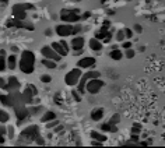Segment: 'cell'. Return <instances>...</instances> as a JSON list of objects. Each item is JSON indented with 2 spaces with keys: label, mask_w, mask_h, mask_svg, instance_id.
Here are the masks:
<instances>
[{
  "label": "cell",
  "mask_w": 165,
  "mask_h": 148,
  "mask_svg": "<svg viewBox=\"0 0 165 148\" xmlns=\"http://www.w3.org/2000/svg\"><path fill=\"white\" fill-rule=\"evenodd\" d=\"M35 53L32 50H22L18 60V69L24 74H32L35 71Z\"/></svg>",
  "instance_id": "6da1fadb"
},
{
  "label": "cell",
  "mask_w": 165,
  "mask_h": 148,
  "mask_svg": "<svg viewBox=\"0 0 165 148\" xmlns=\"http://www.w3.org/2000/svg\"><path fill=\"white\" fill-rule=\"evenodd\" d=\"M60 20L67 24H76L81 21V10L80 9H63L60 10Z\"/></svg>",
  "instance_id": "7a4b0ae2"
},
{
  "label": "cell",
  "mask_w": 165,
  "mask_h": 148,
  "mask_svg": "<svg viewBox=\"0 0 165 148\" xmlns=\"http://www.w3.org/2000/svg\"><path fill=\"white\" fill-rule=\"evenodd\" d=\"M27 10H35V6L31 3H17L13 6L11 14L14 18L25 20V18H27Z\"/></svg>",
  "instance_id": "3957f363"
},
{
  "label": "cell",
  "mask_w": 165,
  "mask_h": 148,
  "mask_svg": "<svg viewBox=\"0 0 165 148\" xmlns=\"http://www.w3.org/2000/svg\"><path fill=\"white\" fill-rule=\"evenodd\" d=\"M37 136H39V127L35 126V124H31L21 131L20 138L24 140V141H35Z\"/></svg>",
  "instance_id": "277c9868"
},
{
  "label": "cell",
  "mask_w": 165,
  "mask_h": 148,
  "mask_svg": "<svg viewBox=\"0 0 165 148\" xmlns=\"http://www.w3.org/2000/svg\"><path fill=\"white\" fill-rule=\"evenodd\" d=\"M104 85H105V82L102 81L99 77H97V78H90L88 81H87V84H86V92L95 95V94H98V92L102 90Z\"/></svg>",
  "instance_id": "5b68a950"
},
{
  "label": "cell",
  "mask_w": 165,
  "mask_h": 148,
  "mask_svg": "<svg viewBox=\"0 0 165 148\" xmlns=\"http://www.w3.org/2000/svg\"><path fill=\"white\" fill-rule=\"evenodd\" d=\"M81 69H78V67H76V69L70 70V71L64 76V84L69 85V87H74V85H77V82H78L80 77H81Z\"/></svg>",
  "instance_id": "8992f818"
},
{
  "label": "cell",
  "mask_w": 165,
  "mask_h": 148,
  "mask_svg": "<svg viewBox=\"0 0 165 148\" xmlns=\"http://www.w3.org/2000/svg\"><path fill=\"white\" fill-rule=\"evenodd\" d=\"M41 54H42L43 58H46V59H52V60H55V62H60L62 60V56L60 54H58L55 50H53V48L50 45H48V46H42L41 48Z\"/></svg>",
  "instance_id": "52a82bcc"
},
{
  "label": "cell",
  "mask_w": 165,
  "mask_h": 148,
  "mask_svg": "<svg viewBox=\"0 0 165 148\" xmlns=\"http://www.w3.org/2000/svg\"><path fill=\"white\" fill-rule=\"evenodd\" d=\"M55 32L58 34L62 38H66V36L71 35L73 34V24H67V22H63V24L56 25Z\"/></svg>",
  "instance_id": "ba28073f"
},
{
  "label": "cell",
  "mask_w": 165,
  "mask_h": 148,
  "mask_svg": "<svg viewBox=\"0 0 165 148\" xmlns=\"http://www.w3.org/2000/svg\"><path fill=\"white\" fill-rule=\"evenodd\" d=\"M95 63H97V59L92 58V56H86V58H81L78 62H77L76 66L78 67V69H94L95 67Z\"/></svg>",
  "instance_id": "9c48e42d"
},
{
  "label": "cell",
  "mask_w": 165,
  "mask_h": 148,
  "mask_svg": "<svg viewBox=\"0 0 165 148\" xmlns=\"http://www.w3.org/2000/svg\"><path fill=\"white\" fill-rule=\"evenodd\" d=\"M94 38H97V39H99L102 43H109V41L112 39V32H111L108 28H104L101 27L99 30L95 32V36Z\"/></svg>",
  "instance_id": "30bf717a"
},
{
  "label": "cell",
  "mask_w": 165,
  "mask_h": 148,
  "mask_svg": "<svg viewBox=\"0 0 165 148\" xmlns=\"http://www.w3.org/2000/svg\"><path fill=\"white\" fill-rule=\"evenodd\" d=\"M13 109H14V115H15V118H17V120H18V123H21L24 119H27L28 116H30V112H28V109L24 106V103L15 105Z\"/></svg>",
  "instance_id": "8fae6325"
},
{
  "label": "cell",
  "mask_w": 165,
  "mask_h": 148,
  "mask_svg": "<svg viewBox=\"0 0 165 148\" xmlns=\"http://www.w3.org/2000/svg\"><path fill=\"white\" fill-rule=\"evenodd\" d=\"M84 45H86V39H84V36L74 35V38L71 39V42H70V49H73L74 52L81 50V49L84 48Z\"/></svg>",
  "instance_id": "7c38bea8"
},
{
  "label": "cell",
  "mask_w": 165,
  "mask_h": 148,
  "mask_svg": "<svg viewBox=\"0 0 165 148\" xmlns=\"http://www.w3.org/2000/svg\"><path fill=\"white\" fill-rule=\"evenodd\" d=\"M20 87H21V84H20V81H18L17 77L11 76V77L7 78V91H11L13 92V91H17Z\"/></svg>",
  "instance_id": "4fadbf2b"
},
{
  "label": "cell",
  "mask_w": 165,
  "mask_h": 148,
  "mask_svg": "<svg viewBox=\"0 0 165 148\" xmlns=\"http://www.w3.org/2000/svg\"><path fill=\"white\" fill-rule=\"evenodd\" d=\"M21 98H22V101H24V103H32V101L35 99V95H34V92H32V90H31L30 87H27L22 91Z\"/></svg>",
  "instance_id": "5bb4252c"
},
{
  "label": "cell",
  "mask_w": 165,
  "mask_h": 148,
  "mask_svg": "<svg viewBox=\"0 0 165 148\" xmlns=\"http://www.w3.org/2000/svg\"><path fill=\"white\" fill-rule=\"evenodd\" d=\"M6 62H7V69L9 70H15L17 66H18V60H17V54L15 53L9 54L7 59H6Z\"/></svg>",
  "instance_id": "9a60e30c"
},
{
  "label": "cell",
  "mask_w": 165,
  "mask_h": 148,
  "mask_svg": "<svg viewBox=\"0 0 165 148\" xmlns=\"http://www.w3.org/2000/svg\"><path fill=\"white\" fill-rule=\"evenodd\" d=\"M88 46H90L91 50L99 52V50H102V48H104V43H102L99 39H97V38H91L90 42H88Z\"/></svg>",
  "instance_id": "2e32d148"
},
{
  "label": "cell",
  "mask_w": 165,
  "mask_h": 148,
  "mask_svg": "<svg viewBox=\"0 0 165 148\" xmlns=\"http://www.w3.org/2000/svg\"><path fill=\"white\" fill-rule=\"evenodd\" d=\"M104 118V108H95L91 110V120L99 122Z\"/></svg>",
  "instance_id": "e0dca14e"
},
{
  "label": "cell",
  "mask_w": 165,
  "mask_h": 148,
  "mask_svg": "<svg viewBox=\"0 0 165 148\" xmlns=\"http://www.w3.org/2000/svg\"><path fill=\"white\" fill-rule=\"evenodd\" d=\"M6 59H7V53H6L4 49H2V50H0V73H3V71H6L7 70Z\"/></svg>",
  "instance_id": "ac0fdd59"
},
{
  "label": "cell",
  "mask_w": 165,
  "mask_h": 148,
  "mask_svg": "<svg viewBox=\"0 0 165 148\" xmlns=\"http://www.w3.org/2000/svg\"><path fill=\"white\" fill-rule=\"evenodd\" d=\"M90 136H91V140H97V141H101V142H105L108 140V137L105 136V134L98 133V131H95V130H92L91 133H90Z\"/></svg>",
  "instance_id": "d6986e66"
},
{
  "label": "cell",
  "mask_w": 165,
  "mask_h": 148,
  "mask_svg": "<svg viewBox=\"0 0 165 148\" xmlns=\"http://www.w3.org/2000/svg\"><path fill=\"white\" fill-rule=\"evenodd\" d=\"M50 46L53 48V50H55L56 53L60 54L62 58H63V56H67V52H66L63 48H62V45H60L59 42H52V43H50Z\"/></svg>",
  "instance_id": "ffe728a7"
},
{
  "label": "cell",
  "mask_w": 165,
  "mask_h": 148,
  "mask_svg": "<svg viewBox=\"0 0 165 148\" xmlns=\"http://www.w3.org/2000/svg\"><path fill=\"white\" fill-rule=\"evenodd\" d=\"M53 119H56V113L53 112V110H46V112L43 113V116L41 118V122L46 123V122H50V120H53Z\"/></svg>",
  "instance_id": "44dd1931"
},
{
  "label": "cell",
  "mask_w": 165,
  "mask_h": 148,
  "mask_svg": "<svg viewBox=\"0 0 165 148\" xmlns=\"http://www.w3.org/2000/svg\"><path fill=\"white\" fill-rule=\"evenodd\" d=\"M42 66H45L46 69H56V66H58V62H55V60H52V59H46V58H43L42 59Z\"/></svg>",
  "instance_id": "7402d4cb"
},
{
  "label": "cell",
  "mask_w": 165,
  "mask_h": 148,
  "mask_svg": "<svg viewBox=\"0 0 165 148\" xmlns=\"http://www.w3.org/2000/svg\"><path fill=\"white\" fill-rule=\"evenodd\" d=\"M109 58L112 59V60H120V59L123 58V53L119 50V49H111L109 52Z\"/></svg>",
  "instance_id": "603a6c76"
},
{
  "label": "cell",
  "mask_w": 165,
  "mask_h": 148,
  "mask_svg": "<svg viewBox=\"0 0 165 148\" xmlns=\"http://www.w3.org/2000/svg\"><path fill=\"white\" fill-rule=\"evenodd\" d=\"M101 130L102 131H113V133H116L118 131V127H116V124H111L109 122L108 123H102L101 124Z\"/></svg>",
  "instance_id": "cb8c5ba5"
},
{
  "label": "cell",
  "mask_w": 165,
  "mask_h": 148,
  "mask_svg": "<svg viewBox=\"0 0 165 148\" xmlns=\"http://www.w3.org/2000/svg\"><path fill=\"white\" fill-rule=\"evenodd\" d=\"M10 120V115L4 110V109H0V123H7Z\"/></svg>",
  "instance_id": "d4e9b609"
},
{
  "label": "cell",
  "mask_w": 165,
  "mask_h": 148,
  "mask_svg": "<svg viewBox=\"0 0 165 148\" xmlns=\"http://www.w3.org/2000/svg\"><path fill=\"white\" fill-rule=\"evenodd\" d=\"M6 133H7V129L3 126V123H0V144H3L6 141V138H4V134Z\"/></svg>",
  "instance_id": "484cf974"
},
{
  "label": "cell",
  "mask_w": 165,
  "mask_h": 148,
  "mask_svg": "<svg viewBox=\"0 0 165 148\" xmlns=\"http://www.w3.org/2000/svg\"><path fill=\"white\" fill-rule=\"evenodd\" d=\"M82 31V27L80 22H76V24H73V34L71 35H80V32Z\"/></svg>",
  "instance_id": "4316f807"
},
{
  "label": "cell",
  "mask_w": 165,
  "mask_h": 148,
  "mask_svg": "<svg viewBox=\"0 0 165 148\" xmlns=\"http://www.w3.org/2000/svg\"><path fill=\"white\" fill-rule=\"evenodd\" d=\"M71 97H73V99L76 101V102H80V101H81V94H80L77 90L71 91Z\"/></svg>",
  "instance_id": "83f0119b"
},
{
  "label": "cell",
  "mask_w": 165,
  "mask_h": 148,
  "mask_svg": "<svg viewBox=\"0 0 165 148\" xmlns=\"http://www.w3.org/2000/svg\"><path fill=\"white\" fill-rule=\"evenodd\" d=\"M125 56H126V58H127V59H133V58H135V56H136V52L133 50V49H131V48H129V49H126V52H125Z\"/></svg>",
  "instance_id": "f1b7e54d"
},
{
  "label": "cell",
  "mask_w": 165,
  "mask_h": 148,
  "mask_svg": "<svg viewBox=\"0 0 165 148\" xmlns=\"http://www.w3.org/2000/svg\"><path fill=\"white\" fill-rule=\"evenodd\" d=\"M125 32H123V30H120V31H118L116 32V41L118 42H123V41H125Z\"/></svg>",
  "instance_id": "f546056e"
},
{
  "label": "cell",
  "mask_w": 165,
  "mask_h": 148,
  "mask_svg": "<svg viewBox=\"0 0 165 148\" xmlns=\"http://www.w3.org/2000/svg\"><path fill=\"white\" fill-rule=\"evenodd\" d=\"M39 110H42V106H34V108L28 109L30 115H37V113H39Z\"/></svg>",
  "instance_id": "4dcf8cb0"
},
{
  "label": "cell",
  "mask_w": 165,
  "mask_h": 148,
  "mask_svg": "<svg viewBox=\"0 0 165 148\" xmlns=\"http://www.w3.org/2000/svg\"><path fill=\"white\" fill-rule=\"evenodd\" d=\"M41 81H42L43 84H48V82L52 81V76H49V74H42V76H41Z\"/></svg>",
  "instance_id": "1f68e13d"
},
{
  "label": "cell",
  "mask_w": 165,
  "mask_h": 148,
  "mask_svg": "<svg viewBox=\"0 0 165 148\" xmlns=\"http://www.w3.org/2000/svg\"><path fill=\"white\" fill-rule=\"evenodd\" d=\"M141 130V124L140 123H133V126H131V131L135 134H139Z\"/></svg>",
  "instance_id": "d6a6232c"
},
{
  "label": "cell",
  "mask_w": 165,
  "mask_h": 148,
  "mask_svg": "<svg viewBox=\"0 0 165 148\" xmlns=\"http://www.w3.org/2000/svg\"><path fill=\"white\" fill-rule=\"evenodd\" d=\"M46 129H53V127H56L59 124V122L56 120V119H53V120H50V122H46Z\"/></svg>",
  "instance_id": "836d02e7"
},
{
  "label": "cell",
  "mask_w": 165,
  "mask_h": 148,
  "mask_svg": "<svg viewBox=\"0 0 165 148\" xmlns=\"http://www.w3.org/2000/svg\"><path fill=\"white\" fill-rule=\"evenodd\" d=\"M119 120H120V116L118 115V113H115V115L109 119V123L111 124H118V123H119Z\"/></svg>",
  "instance_id": "e575fe53"
},
{
  "label": "cell",
  "mask_w": 165,
  "mask_h": 148,
  "mask_svg": "<svg viewBox=\"0 0 165 148\" xmlns=\"http://www.w3.org/2000/svg\"><path fill=\"white\" fill-rule=\"evenodd\" d=\"M24 30H28V31H34L35 30V25L32 24L31 21H24Z\"/></svg>",
  "instance_id": "d590c367"
},
{
  "label": "cell",
  "mask_w": 165,
  "mask_h": 148,
  "mask_svg": "<svg viewBox=\"0 0 165 148\" xmlns=\"http://www.w3.org/2000/svg\"><path fill=\"white\" fill-rule=\"evenodd\" d=\"M59 43H60V45H62V48H63L64 50L67 52V53H69V52H70V45H69V42H66V41H64V39H62V41H59Z\"/></svg>",
  "instance_id": "8d00e7d4"
},
{
  "label": "cell",
  "mask_w": 165,
  "mask_h": 148,
  "mask_svg": "<svg viewBox=\"0 0 165 148\" xmlns=\"http://www.w3.org/2000/svg\"><path fill=\"white\" fill-rule=\"evenodd\" d=\"M0 88L7 91V80H4L3 77H0Z\"/></svg>",
  "instance_id": "74e56055"
},
{
  "label": "cell",
  "mask_w": 165,
  "mask_h": 148,
  "mask_svg": "<svg viewBox=\"0 0 165 148\" xmlns=\"http://www.w3.org/2000/svg\"><path fill=\"white\" fill-rule=\"evenodd\" d=\"M7 134H9V138H14V127L13 126H9L7 127Z\"/></svg>",
  "instance_id": "f35d334b"
},
{
  "label": "cell",
  "mask_w": 165,
  "mask_h": 148,
  "mask_svg": "<svg viewBox=\"0 0 165 148\" xmlns=\"http://www.w3.org/2000/svg\"><path fill=\"white\" fill-rule=\"evenodd\" d=\"M123 32H125L126 38H131V36H133V30H130V28H125V30H123Z\"/></svg>",
  "instance_id": "ab89813d"
},
{
  "label": "cell",
  "mask_w": 165,
  "mask_h": 148,
  "mask_svg": "<svg viewBox=\"0 0 165 148\" xmlns=\"http://www.w3.org/2000/svg\"><path fill=\"white\" fill-rule=\"evenodd\" d=\"M131 45H133V43H131L130 41H123L122 42V48L125 49V50L126 49H129V48H131Z\"/></svg>",
  "instance_id": "60d3db41"
},
{
  "label": "cell",
  "mask_w": 165,
  "mask_h": 148,
  "mask_svg": "<svg viewBox=\"0 0 165 148\" xmlns=\"http://www.w3.org/2000/svg\"><path fill=\"white\" fill-rule=\"evenodd\" d=\"M133 31H135V32H137V34H140V32H143V27H141L140 24H135Z\"/></svg>",
  "instance_id": "b9f144b4"
},
{
  "label": "cell",
  "mask_w": 165,
  "mask_h": 148,
  "mask_svg": "<svg viewBox=\"0 0 165 148\" xmlns=\"http://www.w3.org/2000/svg\"><path fill=\"white\" fill-rule=\"evenodd\" d=\"M35 142H37V144H39V145L45 144V141H43V138L41 136H37V138H35Z\"/></svg>",
  "instance_id": "7bdbcfd3"
},
{
  "label": "cell",
  "mask_w": 165,
  "mask_h": 148,
  "mask_svg": "<svg viewBox=\"0 0 165 148\" xmlns=\"http://www.w3.org/2000/svg\"><path fill=\"white\" fill-rule=\"evenodd\" d=\"M28 87H30L31 90H32V92H34V95H35V97H37V95H38V90H37V87H35V85H32V84H30V85H28Z\"/></svg>",
  "instance_id": "ee69618b"
},
{
  "label": "cell",
  "mask_w": 165,
  "mask_h": 148,
  "mask_svg": "<svg viewBox=\"0 0 165 148\" xmlns=\"http://www.w3.org/2000/svg\"><path fill=\"white\" fill-rule=\"evenodd\" d=\"M90 15H91V13L90 11H86V13H81V20H86V18H88Z\"/></svg>",
  "instance_id": "f6af8a7d"
},
{
  "label": "cell",
  "mask_w": 165,
  "mask_h": 148,
  "mask_svg": "<svg viewBox=\"0 0 165 148\" xmlns=\"http://www.w3.org/2000/svg\"><path fill=\"white\" fill-rule=\"evenodd\" d=\"M91 145H94V147H101V145H102V142H101V141H97V140H92Z\"/></svg>",
  "instance_id": "bcb514c9"
},
{
  "label": "cell",
  "mask_w": 165,
  "mask_h": 148,
  "mask_svg": "<svg viewBox=\"0 0 165 148\" xmlns=\"http://www.w3.org/2000/svg\"><path fill=\"white\" fill-rule=\"evenodd\" d=\"M55 103H58V105H60V103H62V101H60V95H59V94H56V95H55Z\"/></svg>",
  "instance_id": "7dc6e473"
},
{
  "label": "cell",
  "mask_w": 165,
  "mask_h": 148,
  "mask_svg": "<svg viewBox=\"0 0 165 148\" xmlns=\"http://www.w3.org/2000/svg\"><path fill=\"white\" fill-rule=\"evenodd\" d=\"M45 35L46 36H52L53 35V31L50 30V28H48V30H45Z\"/></svg>",
  "instance_id": "c3c4849f"
},
{
  "label": "cell",
  "mask_w": 165,
  "mask_h": 148,
  "mask_svg": "<svg viewBox=\"0 0 165 148\" xmlns=\"http://www.w3.org/2000/svg\"><path fill=\"white\" fill-rule=\"evenodd\" d=\"M137 141H139V136L133 133V136H131V142H137Z\"/></svg>",
  "instance_id": "681fc988"
},
{
  "label": "cell",
  "mask_w": 165,
  "mask_h": 148,
  "mask_svg": "<svg viewBox=\"0 0 165 148\" xmlns=\"http://www.w3.org/2000/svg\"><path fill=\"white\" fill-rule=\"evenodd\" d=\"M102 27H104V28H109L111 27V22L108 21V20H105V22L102 24Z\"/></svg>",
  "instance_id": "f907efd6"
},
{
  "label": "cell",
  "mask_w": 165,
  "mask_h": 148,
  "mask_svg": "<svg viewBox=\"0 0 165 148\" xmlns=\"http://www.w3.org/2000/svg\"><path fill=\"white\" fill-rule=\"evenodd\" d=\"M11 52H13V53H18L20 49L17 48V46H11Z\"/></svg>",
  "instance_id": "816d5d0a"
},
{
  "label": "cell",
  "mask_w": 165,
  "mask_h": 148,
  "mask_svg": "<svg viewBox=\"0 0 165 148\" xmlns=\"http://www.w3.org/2000/svg\"><path fill=\"white\" fill-rule=\"evenodd\" d=\"M9 2H10V0H0V4H2V6H6Z\"/></svg>",
  "instance_id": "f5cc1de1"
},
{
  "label": "cell",
  "mask_w": 165,
  "mask_h": 148,
  "mask_svg": "<svg viewBox=\"0 0 165 148\" xmlns=\"http://www.w3.org/2000/svg\"><path fill=\"white\" fill-rule=\"evenodd\" d=\"M62 129H63V127H62V126H59V127L56 126V127H55V133H58V131H60Z\"/></svg>",
  "instance_id": "db71d44e"
},
{
  "label": "cell",
  "mask_w": 165,
  "mask_h": 148,
  "mask_svg": "<svg viewBox=\"0 0 165 148\" xmlns=\"http://www.w3.org/2000/svg\"><path fill=\"white\" fill-rule=\"evenodd\" d=\"M158 2H162V0H158Z\"/></svg>",
  "instance_id": "11a10c76"
},
{
  "label": "cell",
  "mask_w": 165,
  "mask_h": 148,
  "mask_svg": "<svg viewBox=\"0 0 165 148\" xmlns=\"http://www.w3.org/2000/svg\"><path fill=\"white\" fill-rule=\"evenodd\" d=\"M127 2H129V0H127Z\"/></svg>",
  "instance_id": "9f6ffc18"
}]
</instances>
